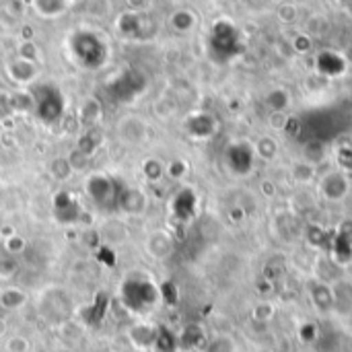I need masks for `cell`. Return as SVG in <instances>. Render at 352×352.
Segmentation results:
<instances>
[{
	"label": "cell",
	"mask_w": 352,
	"mask_h": 352,
	"mask_svg": "<svg viewBox=\"0 0 352 352\" xmlns=\"http://www.w3.org/2000/svg\"><path fill=\"white\" fill-rule=\"evenodd\" d=\"M68 52L72 60L85 70H99L109 58L105 39L91 29H76L68 35Z\"/></svg>",
	"instance_id": "6da1fadb"
},
{
	"label": "cell",
	"mask_w": 352,
	"mask_h": 352,
	"mask_svg": "<svg viewBox=\"0 0 352 352\" xmlns=\"http://www.w3.org/2000/svg\"><path fill=\"white\" fill-rule=\"evenodd\" d=\"M16 272H19V260H16V256H10V254L4 252V256H0V278L2 280H8Z\"/></svg>",
	"instance_id": "d6986e66"
},
{
	"label": "cell",
	"mask_w": 352,
	"mask_h": 352,
	"mask_svg": "<svg viewBox=\"0 0 352 352\" xmlns=\"http://www.w3.org/2000/svg\"><path fill=\"white\" fill-rule=\"evenodd\" d=\"M126 184L107 173H93L85 179V192L101 212H116Z\"/></svg>",
	"instance_id": "3957f363"
},
{
	"label": "cell",
	"mask_w": 352,
	"mask_h": 352,
	"mask_svg": "<svg viewBox=\"0 0 352 352\" xmlns=\"http://www.w3.org/2000/svg\"><path fill=\"white\" fill-rule=\"evenodd\" d=\"M52 208H54V217L58 223L62 225H78L82 221V210L78 200L70 194L60 190L54 200H52Z\"/></svg>",
	"instance_id": "8992f818"
},
{
	"label": "cell",
	"mask_w": 352,
	"mask_h": 352,
	"mask_svg": "<svg viewBox=\"0 0 352 352\" xmlns=\"http://www.w3.org/2000/svg\"><path fill=\"white\" fill-rule=\"evenodd\" d=\"M6 74H8L10 80L16 82V85H31V82L35 80V76H37V68H35V62L16 56L12 62H8Z\"/></svg>",
	"instance_id": "9c48e42d"
},
{
	"label": "cell",
	"mask_w": 352,
	"mask_h": 352,
	"mask_svg": "<svg viewBox=\"0 0 352 352\" xmlns=\"http://www.w3.org/2000/svg\"><path fill=\"white\" fill-rule=\"evenodd\" d=\"M33 99V113L45 126H58L66 113L64 93L52 82H37L29 89Z\"/></svg>",
	"instance_id": "7a4b0ae2"
},
{
	"label": "cell",
	"mask_w": 352,
	"mask_h": 352,
	"mask_svg": "<svg viewBox=\"0 0 352 352\" xmlns=\"http://www.w3.org/2000/svg\"><path fill=\"white\" fill-rule=\"evenodd\" d=\"M12 107H14V113L33 111V99H31V93H29V91L12 93Z\"/></svg>",
	"instance_id": "ffe728a7"
},
{
	"label": "cell",
	"mask_w": 352,
	"mask_h": 352,
	"mask_svg": "<svg viewBox=\"0 0 352 352\" xmlns=\"http://www.w3.org/2000/svg\"><path fill=\"white\" fill-rule=\"evenodd\" d=\"M14 116V107H12V93L8 91H0V122H6Z\"/></svg>",
	"instance_id": "603a6c76"
},
{
	"label": "cell",
	"mask_w": 352,
	"mask_h": 352,
	"mask_svg": "<svg viewBox=\"0 0 352 352\" xmlns=\"http://www.w3.org/2000/svg\"><path fill=\"white\" fill-rule=\"evenodd\" d=\"M122 301L130 311L144 314V311H151L155 303L159 301V291L151 280L132 276L122 285Z\"/></svg>",
	"instance_id": "277c9868"
},
{
	"label": "cell",
	"mask_w": 352,
	"mask_h": 352,
	"mask_svg": "<svg viewBox=\"0 0 352 352\" xmlns=\"http://www.w3.org/2000/svg\"><path fill=\"white\" fill-rule=\"evenodd\" d=\"M146 134H148L146 124L138 116H126L118 124V136L128 146H138L140 142H144Z\"/></svg>",
	"instance_id": "ba28073f"
},
{
	"label": "cell",
	"mask_w": 352,
	"mask_h": 352,
	"mask_svg": "<svg viewBox=\"0 0 352 352\" xmlns=\"http://www.w3.org/2000/svg\"><path fill=\"white\" fill-rule=\"evenodd\" d=\"M155 346L161 352H173L175 351V346H177V342H175V338L171 336L169 330H159V332H157Z\"/></svg>",
	"instance_id": "44dd1931"
},
{
	"label": "cell",
	"mask_w": 352,
	"mask_h": 352,
	"mask_svg": "<svg viewBox=\"0 0 352 352\" xmlns=\"http://www.w3.org/2000/svg\"><path fill=\"white\" fill-rule=\"evenodd\" d=\"M31 2L41 16H60L62 12H66L72 0H31Z\"/></svg>",
	"instance_id": "9a60e30c"
},
{
	"label": "cell",
	"mask_w": 352,
	"mask_h": 352,
	"mask_svg": "<svg viewBox=\"0 0 352 352\" xmlns=\"http://www.w3.org/2000/svg\"><path fill=\"white\" fill-rule=\"evenodd\" d=\"M142 171H144V175L151 179V182H157V179H161V175H163V165L157 161V159H151V161H146L144 163V167H142Z\"/></svg>",
	"instance_id": "cb8c5ba5"
},
{
	"label": "cell",
	"mask_w": 352,
	"mask_h": 352,
	"mask_svg": "<svg viewBox=\"0 0 352 352\" xmlns=\"http://www.w3.org/2000/svg\"><path fill=\"white\" fill-rule=\"evenodd\" d=\"M101 146V132L93 126V128H89L80 138H78V144H76V148L80 151V153H85L87 157H93L95 155V151Z\"/></svg>",
	"instance_id": "2e32d148"
},
{
	"label": "cell",
	"mask_w": 352,
	"mask_h": 352,
	"mask_svg": "<svg viewBox=\"0 0 352 352\" xmlns=\"http://www.w3.org/2000/svg\"><path fill=\"white\" fill-rule=\"evenodd\" d=\"M118 29L122 35L126 37H140L142 31H144V19L138 10H128V12H122L120 19H118Z\"/></svg>",
	"instance_id": "8fae6325"
},
{
	"label": "cell",
	"mask_w": 352,
	"mask_h": 352,
	"mask_svg": "<svg viewBox=\"0 0 352 352\" xmlns=\"http://www.w3.org/2000/svg\"><path fill=\"white\" fill-rule=\"evenodd\" d=\"M144 208H146V196H144V192L138 190V188L126 186L124 192H122L118 210H122L126 214H140V212H144Z\"/></svg>",
	"instance_id": "30bf717a"
},
{
	"label": "cell",
	"mask_w": 352,
	"mask_h": 352,
	"mask_svg": "<svg viewBox=\"0 0 352 352\" xmlns=\"http://www.w3.org/2000/svg\"><path fill=\"white\" fill-rule=\"evenodd\" d=\"M70 299L60 291H47L41 301V314L47 322H64L70 316Z\"/></svg>",
	"instance_id": "52a82bcc"
},
{
	"label": "cell",
	"mask_w": 352,
	"mask_h": 352,
	"mask_svg": "<svg viewBox=\"0 0 352 352\" xmlns=\"http://www.w3.org/2000/svg\"><path fill=\"white\" fill-rule=\"evenodd\" d=\"M171 248H173V241L165 231H155L146 237V252L157 260L167 258L171 254Z\"/></svg>",
	"instance_id": "7c38bea8"
},
{
	"label": "cell",
	"mask_w": 352,
	"mask_h": 352,
	"mask_svg": "<svg viewBox=\"0 0 352 352\" xmlns=\"http://www.w3.org/2000/svg\"><path fill=\"white\" fill-rule=\"evenodd\" d=\"M171 21H173V27H175V29H179V31L190 29V27H192V23H194L192 14H190L188 10H179V12H175Z\"/></svg>",
	"instance_id": "484cf974"
},
{
	"label": "cell",
	"mask_w": 352,
	"mask_h": 352,
	"mask_svg": "<svg viewBox=\"0 0 352 352\" xmlns=\"http://www.w3.org/2000/svg\"><path fill=\"white\" fill-rule=\"evenodd\" d=\"M157 328L153 326H146V324H136L130 328V340L134 346L138 349H148V346H155V340H157Z\"/></svg>",
	"instance_id": "4fadbf2b"
},
{
	"label": "cell",
	"mask_w": 352,
	"mask_h": 352,
	"mask_svg": "<svg viewBox=\"0 0 352 352\" xmlns=\"http://www.w3.org/2000/svg\"><path fill=\"white\" fill-rule=\"evenodd\" d=\"M27 303V295L16 289V287H8L4 291H0V307L4 311H16Z\"/></svg>",
	"instance_id": "5bb4252c"
},
{
	"label": "cell",
	"mask_w": 352,
	"mask_h": 352,
	"mask_svg": "<svg viewBox=\"0 0 352 352\" xmlns=\"http://www.w3.org/2000/svg\"><path fill=\"white\" fill-rule=\"evenodd\" d=\"M89 159H91V157H87V155H85V153H80L78 148H74V151L68 155V161H70L72 171H82V169L87 167Z\"/></svg>",
	"instance_id": "d4e9b609"
},
{
	"label": "cell",
	"mask_w": 352,
	"mask_h": 352,
	"mask_svg": "<svg viewBox=\"0 0 352 352\" xmlns=\"http://www.w3.org/2000/svg\"><path fill=\"white\" fill-rule=\"evenodd\" d=\"M25 250H27V241H25L21 235H10V237L4 241V252L10 254V256H21Z\"/></svg>",
	"instance_id": "7402d4cb"
},
{
	"label": "cell",
	"mask_w": 352,
	"mask_h": 352,
	"mask_svg": "<svg viewBox=\"0 0 352 352\" xmlns=\"http://www.w3.org/2000/svg\"><path fill=\"white\" fill-rule=\"evenodd\" d=\"M4 334H6V322L0 320V336H4Z\"/></svg>",
	"instance_id": "f1b7e54d"
},
{
	"label": "cell",
	"mask_w": 352,
	"mask_h": 352,
	"mask_svg": "<svg viewBox=\"0 0 352 352\" xmlns=\"http://www.w3.org/2000/svg\"><path fill=\"white\" fill-rule=\"evenodd\" d=\"M128 4H130L132 10H138V12H140V8L146 4V0H128Z\"/></svg>",
	"instance_id": "83f0119b"
},
{
	"label": "cell",
	"mask_w": 352,
	"mask_h": 352,
	"mask_svg": "<svg viewBox=\"0 0 352 352\" xmlns=\"http://www.w3.org/2000/svg\"><path fill=\"white\" fill-rule=\"evenodd\" d=\"M101 118V105L95 101V99H87L80 107V120L87 124V126H95V122Z\"/></svg>",
	"instance_id": "ac0fdd59"
},
{
	"label": "cell",
	"mask_w": 352,
	"mask_h": 352,
	"mask_svg": "<svg viewBox=\"0 0 352 352\" xmlns=\"http://www.w3.org/2000/svg\"><path fill=\"white\" fill-rule=\"evenodd\" d=\"M146 89V78L140 70L136 68H128L124 72H120L109 85H107V95L111 97V101L116 103H128L132 99H136L142 91Z\"/></svg>",
	"instance_id": "5b68a950"
},
{
	"label": "cell",
	"mask_w": 352,
	"mask_h": 352,
	"mask_svg": "<svg viewBox=\"0 0 352 352\" xmlns=\"http://www.w3.org/2000/svg\"><path fill=\"white\" fill-rule=\"evenodd\" d=\"M8 352H29V340L25 336H10L6 342Z\"/></svg>",
	"instance_id": "4316f807"
},
{
	"label": "cell",
	"mask_w": 352,
	"mask_h": 352,
	"mask_svg": "<svg viewBox=\"0 0 352 352\" xmlns=\"http://www.w3.org/2000/svg\"><path fill=\"white\" fill-rule=\"evenodd\" d=\"M47 171H50V175H52L54 179H58V182H64V179H68V177L74 173L72 167H70L68 157H56L54 161H50Z\"/></svg>",
	"instance_id": "e0dca14e"
}]
</instances>
